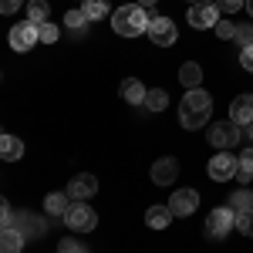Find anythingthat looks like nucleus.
Wrapping results in <instances>:
<instances>
[{"instance_id":"cd10ccee","label":"nucleus","mask_w":253,"mask_h":253,"mask_svg":"<svg viewBox=\"0 0 253 253\" xmlns=\"http://www.w3.org/2000/svg\"><path fill=\"white\" fill-rule=\"evenodd\" d=\"M58 38H61V31L54 24H41V44H54Z\"/></svg>"},{"instance_id":"c9c22d12","label":"nucleus","mask_w":253,"mask_h":253,"mask_svg":"<svg viewBox=\"0 0 253 253\" xmlns=\"http://www.w3.org/2000/svg\"><path fill=\"white\" fill-rule=\"evenodd\" d=\"M138 7H145V10H149V7H156V0H135Z\"/></svg>"},{"instance_id":"dca6fc26","label":"nucleus","mask_w":253,"mask_h":253,"mask_svg":"<svg viewBox=\"0 0 253 253\" xmlns=\"http://www.w3.org/2000/svg\"><path fill=\"white\" fill-rule=\"evenodd\" d=\"M179 81H182V88H186V91L199 88V84H203V68H199L196 61H186V64L179 68Z\"/></svg>"},{"instance_id":"0eeeda50","label":"nucleus","mask_w":253,"mask_h":253,"mask_svg":"<svg viewBox=\"0 0 253 253\" xmlns=\"http://www.w3.org/2000/svg\"><path fill=\"white\" fill-rule=\"evenodd\" d=\"M38 41H41V27L34 24V20H20V24H14V27H10V47H14L17 54L31 51Z\"/></svg>"},{"instance_id":"4be33fe9","label":"nucleus","mask_w":253,"mask_h":253,"mask_svg":"<svg viewBox=\"0 0 253 253\" xmlns=\"http://www.w3.org/2000/svg\"><path fill=\"white\" fill-rule=\"evenodd\" d=\"M230 206H233L236 213H250L253 210V189H236L230 196Z\"/></svg>"},{"instance_id":"412c9836","label":"nucleus","mask_w":253,"mask_h":253,"mask_svg":"<svg viewBox=\"0 0 253 253\" xmlns=\"http://www.w3.org/2000/svg\"><path fill=\"white\" fill-rule=\"evenodd\" d=\"M51 17V3L47 0H27V20H34V24H47Z\"/></svg>"},{"instance_id":"f704fd0d","label":"nucleus","mask_w":253,"mask_h":253,"mask_svg":"<svg viewBox=\"0 0 253 253\" xmlns=\"http://www.w3.org/2000/svg\"><path fill=\"white\" fill-rule=\"evenodd\" d=\"M236 182H250L253 179V172H247V169H236V175H233Z\"/></svg>"},{"instance_id":"6ab92c4d","label":"nucleus","mask_w":253,"mask_h":253,"mask_svg":"<svg viewBox=\"0 0 253 253\" xmlns=\"http://www.w3.org/2000/svg\"><path fill=\"white\" fill-rule=\"evenodd\" d=\"M24 250V233L14 230H0V253H20Z\"/></svg>"},{"instance_id":"f03ea898","label":"nucleus","mask_w":253,"mask_h":253,"mask_svg":"<svg viewBox=\"0 0 253 253\" xmlns=\"http://www.w3.org/2000/svg\"><path fill=\"white\" fill-rule=\"evenodd\" d=\"M149 20H152V14L145 7L122 3L115 14H112V27H115V34H122V38H142L149 31Z\"/></svg>"},{"instance_id":"473e14b6","label":"nucleus","mask_w":253,"mask_h":253,"mask_svg":"<svg viewBox=\"0 0 253 253\" xmlns=\"http://www.w3.org/2000/svg\"><path fill=\"white\" fill-rule=\"evenodd\" d=\"M240 169H247V172H253V149H243V152H240Z\"/></svg>"},{"instance_id":"e433bc0d","label":"nucleus","mask_w":253,"mask_h":253,"mask_svg":"<svg viewBox=\"0 0 253 253\" xmlns=\"http://www.w3.org/2000/svg\"><path fill=\"white\" fill-rule=\"evenodd\" d=\"M243 135H247V138H250V142H253V122H250V125H247V132H243Z\"/></svg>"},{"instance_id":"7c9ffc66","label":"nucleus","mask_w":253,"mask_h":253,"mask_svg":"<svg viewBox=\"0 0 253 253\" xmlns=\"http://www.w3.org/2000/svg\"><path fill=\"white\" fill-rule=\"evenodd\" d=\"M20 10V0H0V14L3 17H10V14H17Z\"/></svg>"},{"instance_id":"9d476101","label":"nucleus","mask_w":253,"mask_h":253,"mask_svg":"<svg viewBox=\"0 0 253 253\" xmlns=\"http://www.w3.org/2000/svg\"><path fill=\"white\" fill-rule=\"evenodd\" d=\"M149 175H152V182H156V186H172L175 179H179V162H175L172 156H162V159L152 162Z\"/></svg>"},{"instance_id":"2f4dec72","label":"nucleus","mask_w":253,"mask_h":253,"mask_svg":"<svg viewBox=\"0 0 253 253\" xmlns=\"http://www.w3.org/2000/svg\"><path fill=\"white\" fill-rule=\"evenodd\" d=\"M0 226H3V230H14V210H10L7 203H3V213H0Z\"/></svg>"},{"instance_id":"b1692460","label":"nucleus","mask_w":253,"mask_h":253,"mask_svg":"<svg viewBox=\"0 0 253 253\" xmlns=\"http://www.w3.org/2000/svg\"><path fill=\"white\" fill-rule=\"evenodd\" d=\"M64 27H68V31H71V34H75V31H84V27H88V17H84V10H68V14H64Z\"/></svg>"},{"instance_id":"1a4fd4ad","label":"nucleus","mask_w":253,"mask_h":253,"mask_svg":"<svg viewBox=\"0 0 253 253\" xmlns=\"http://www.w3.org/2000/svg\"><path fill=\"white\" fill-rule=\"evenodd\" d=\"M240 169V159L236 156H226V152H219V156H210V166H206V172L213 182H230Z\"/></svg>"},{"instance_id":"ddd939ff","label":"nucleus","mask_w":253,"mask_h":253,"mask_svg":"<svg viewBox=\"0 0 253 253\" xmlns=\"http://www.w3.org/2000/svg\"><path fill=\"white\" fill-rule=\"evenodd\" d=\"M230 122H236V125H250L253 122V95L250 91L233 98V105H230Z\"/></svg>"},{"instance_id":"423d86ee","label":"nucleus","mask_w":253,"mask_h":253,"mask_svg":"<svg viewBox=\"0 0 253 253\" xmlns=\"http://www.w3.org/2000/svg\"><path fill=\"white\" fill-rule=\"evenodd\" d=\"M219 14H223V10H219L216 3H210V0H199V3H189V14H186V20L193 24L196 31H206V27H216V24L223 20Z\"/></svg>"},{"instance_id":"393cba45","label":"nucleus","mask_w":253,"mask_h":253,"mask_svg":"<svg viewBox=\"0 0 253 253\" xmlns=\"http://www.w3.org/2000/svg\"><path fill=\"white\" fill-rule=\"evenodd\" d=\"M233 41L240 44V51H243V47H250V44H253V24H240Z\"/></svg>"},{"instance_id":"4c0bfd02","label":"nucleus","mask_w":253,"mask_h":253,"mask_svg":"<svg viewBox=\"0 0 253 253\" xmlns=\"http://www.w3.org/2000/svg\"><path fill=\"white\" fill-rule=\"evenodd\" d=\"M247 14H250V17H253V0H247Z\"/></svg>"},{"instance_id":"a211bd4d","label":"nucleus","mask_w":253,"mask_h":253,"mask_svg":"<svg viewBox=\"0 0 253 253\" xmlns=\"http://www.w3.org/2000/svg\"><path fill=\"white\" fill-rule=\"evenodd\" d=\"M71 206V196L68 193H47L44 196V213L47 216H64Z\"/></svg>"},{"instance_id":"f3484780","label":"nucleus","mask_w":253,"mask_h":253,"mask_svg":"<svg viewBox=\"0 0 253 253\" xmlns=\"http://www.w3.org/2000/svg\"><path fill=\"white\" fill-rule=\"evenodd\" d=\"M0 156L7 159V162H17V159L24 156V142H20L17 135H10V132H3V135H0Z\"/></svg>"},{"instance_id":"a878e982","label":"nucleus","mask_w":253,"mask_h":253,"mask_svg":"<svg viewBox=\"0 0 253 253\" xmlns=\"http://www.w3.org/2000/svg\"><path fill=\"white\" fill-rule=\"evenodd\" d=\"M213 31H216V38H219V41H233L236 38V24H233V20H219Z\"/></svg>"},{"instance_id":"5701e85b","label":"nucleus","mask_w":253,"mask_h":253,"mask_svg":"<svg viewBox=\"0 0 253 253\" xmlns=\"http://www.w3.org/2000/svg\"><path fill=\"white\" fill-rule=\"evenodd\" d=\"M166 105H169V95H166L162 88H152V91L145 95V108H149V112H166Z\"/></svg>"},{"instance_id":"58836bf2","label":"nucleus","mask_w":253,"mask_h":253,"mask_svg":"<svg viewBox=\"0 0 253 253\" xmlns=\"http://www.w3.org/2000/svg\"><path fill=\"white\" fill-rule=\"evenodd\" d=\"M189 3H199V0H189Z\"/></svg>"},{"instance_id":"c756f323","label":"nucleus","mask_w":253,"mask_h":253,"mask_svg":"<svg viewBox=\"0 0 253 253\" xmlns=\"http://www.w3.org/2000/svg\"><path fill=\"white\" fill-rule=\"evenodd\" d=\"M58 253H84V247H81V243H75V240H61V243H58Z\"/></svg>"},{"instance_id":"20e7f679","label":"nucleus","mask_w":253,"mask_h":253,"mask_svg":"<svg viewBox=\"0 0 253 253\" xmlns=\"http://www.w3.org/2000/svg\"><path fill=\"white\" fill-rule=\"evenodd\" d=\"M210 145L213 149H219V152H230V149H236V142L243 138V125H236V122H213L210 125Z\"/></svg>"},{"instance_id":"7ed1b4c3","label":"nucleus","mask_w":253,"mask_h":253,"mask_svg":"<svg viewBox=\"0 0 253 253\" xmlns=\"http://www.w3.org/2000/svg\"><path fill=\"white\" fill-rule=\"evenodd\" d=\"M61 219H64V226H68L71 233H91V230L98 226V213L84 203V199H75Z\"/></svg>"},{"instance_id":"bb28decb","label":"nucleus","mask_w":253,"mask_h":253,"mask_svg":"<svg viewBox=\"0 0 253 253\" xmlns=\"http://www.w3.org/2000/svg\"><path fill=\"white\" fill-rule=\"evenodd\" d=\"M236 230L243 236H253V210L250 213H236Z\"/></svg>"},{"instance_id":"c85d7f7f","label":"nucleus","mask_w":253,"mask_h":253,"mask_svg":"<svg viewBox=\"0 0 253 253\" xmlns=\"http://www.w3.org/2000/svg\"><path fill=\"white\" fill-rule=\"evenodd\" d=\"M216 7H219L223 14H236L240 7H247V0H216Z\"/></svg>"},{"instance_id":"aec40b11","label":"nucleus","mask_w":253,"mask_h":253,"mask_svg":"<svg viewBox=\"0 0 253 253\" xmlns=\"http://www.w3.org/2000/svg\"><path fill=\"white\" fill-rule=\"evenodd\" d=\"M81 10L88 20H101L112 14V0H81Z\"/></svg>"},{"instance_id":"2eb2a0df","label":"nucleus","mask_w":253,"mask_h":253,"mask_svg":"<svg viewBox=\"0 0 253 253\" xmlns=\"http://www.w3.org/2000/svg\"><path fill=\"white\" fill-rule=\"evenodd\" d=\"M172 210H169V203H166V206H149V210H145V226H149V230H166V226H169V223H172Z\"/></svg>"},{"instance_id":"6e6552de","label":"nucleus","mask_w":253,"mask_h":253,"mask_svg":"<svg viewBox=\"0 0 253 253\" xmlns=\"http://www.w3.org/2000/svg\"><path fill=\"white\" fill-rule=\"evenodd\" d=\"M145 38L152 41L156 47H169V44H175L179 31H175V24H172L169 17H156V14H152V20H149V31H145Z\"/></svg>"},{"instance_id":"f8f14e48","label":"nucleus","mask_w":253,"mask_h":253,"mask_svg":"<svg viewBox=\"0 0 253 253\" xmlns=\"http://www.w3.org/2000/svg\"><path fill=\"white\" fill-rule=\"evenodd\" d=\"M95 193H98V179L91 172H78L68 182V196H71V199H91Z\"/></svg>"},{"instance_id":"f257e3e1","label":"nucleus","mask_w":253,"mask_h":253,"mask_svg":"<svg viewBox=\"0 0 253 253\" xmlns=\"http://www.w3.org/2000/svg\"><path fill=\"white\" fill-rule=\"evenodd\" d=\"M210 112H213V98L210 91H203V88H193V91H186L182 95V105H179V125L182 128H206L210 125Z\"/></svg>"},{"instance_id":"9b49d317","label":"nucleus","mask_w":253,"mask_h":253,"mask_svg":"<svg viewBox=\"0 0 253 253\" xmlns=\"http://www.w3.org/2000/svg\"><path fill=\"white\" fill-rule=\"evenodd\" d=\"M169 210H172L175 216H193L196 210H199V193H196V189H175V193L169 196Z\"/></svg>"},{"instance_id":"4468645a","label":"nucleus","mask_w":253,"mask_h":253,"mask_svg":"<svg viewBox=\"0 0 253 253\" xmlns=\"http://www.w3.org/2000/svg\"><path fill=\"white\" fill-rule=\"evenodd\" d=\"M118 95L122 101H128V105H145V95H149V88L135 78H125L122 81V88H118Z\"/></svg>"},{"instance_id":"72a5a7b5","label":"nucleus","mask_w":253,"mask_h":253,"mask_svg":"<svg viewBox=\"0 0 253 253\" xmlns=\"http://www.w3.org/2000/svg\"><path fill=\"white\" fill-rule=\"evenodd\" d=\"M240 64H243V68H247V71L253 75V44H250V47H243V51H240Z\"/></svg>"},{"instance_id":"ea45409f","label":"nucleus","mask_w":253,"mask_h":253,"mask_svg":"<svg viewBox=\"0 0 253 253\" xmlns=\"http://www.w3.org/2000/svg\"><path fill=\"white\" fill-rule=\"evenodd\" d=\"M125 3H128V0H125Z\"/></svg>"},{"instance_id":"39448f33","label":"nucleus","mask_w":253,"mask_h":253,"mask_svg":"<svg viewBox=\"0 0 253 253\" xmlns=\"http://www.w3.org/2000/svg\"><path fill=\"white\" fill-rule=\"evenodd\" d=\"M236 230V210L233 206H219V210H210V219H206V236L213 240H223Z\"/></svg>"}]
</instances>
